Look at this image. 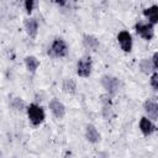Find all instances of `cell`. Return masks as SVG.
Returning a JSON list of instances; mask_svg holds the SVG:
<instances>
[{
  "label": "cell",
  "instance_id": "9",
  "mask_svg": "<svg viewBox=\"0 0 158 158\" xmlns=\"http://www.w3.org/2000/svg\"><path fill=\"white\" fill-rule=\"evenodd\" d=\"M84 137L85 139L91 143V144H96L101 141V133L99 132V130L96 128L95 125L93 123H88L85 125V128H84Z\"/></svg>",
  "mask_w": 158,
  "mask_h": 158
},
{
  "label": "cell",
  "instance_id": "4",
  "mask_svg": "<svg viewBox=\"0 0 158 158\" xmlns=\"http://www.w3.org/2000/svg\"><path fill=\"white\" fill-rule=\"evenodd\" d=\"M75 69H77L78 77L84 78V79L89 78L91 75V73H93V59H91V57L89 54L80 57L78 59V62H77Z\"/></svg>",
  "mask_w": 158,
  "mask_h": 158
},
{
  "label": "cell",
  "instance_id": "13",
  "mask_svg": "<svg viewBox=\"0 0 158 158\" xmlns=\"http://www.w3.org/2000/svg\"><path fill=\"white\" fill-rule=\"evenodd\" d=\"M143 16L148 20V22L151 25L156 26L158 23V6L152 5V6H148V7L143 9Z\"/></svg>",
  "mask_w": 158,
  "mask_h": 158
},
{
  "label": "cell",
  "instance_id": "11",
  "mask_svg": "<svg viewBox=\"0 0 158 158\" xmlns=\"http://www.w3.org/2000/svg\"><path fill=\"white\" fill-rule=\"evenodd\" d=\"M23 26H25V31H26V33H27V36L30 37V38H36L37 37V35H38V28H40V23H38V20L36 19V17H28V19H26L25 20V23H23Z\"/></svg>",
  "mask_w": 158,
  "mask_h": 158
},
{
  "label": "cell",
  "instance_id": "12",
  "mask_svg": "<svg viewBox=\"0 0 158 158\" xmlns=\"http://www.w3.org/2000/svg\"><path fill=\"white\" fill-rule=\"evenodd\" d=\"M83 46L89 52H96L100 48V41L96 36L86 33V35L83 36Z\"/></svg>",
  "mask_w": 158,
  "mask_h": 158
},
{
  "label": "cell",
  "instance_id": "16",
  "mask_svg": "<svg viewBox=\"0 0 158 158\" xmlns=\"http://www.w3.org/2000/svg\"><path fill=\"white\" fill-rule=\"evenodd\" d=\"M138 67H139V70L143 74H146V75H151L156 70L153 68V64L151 62V58H142L141 62H139V64H138Z\"/></svg>",
  "mask_w": 158,
  "mask_h": 158
},
{
  "label": "cell",
  "instance_id": "20",
  "mask_svg": "<svg viewBox=\"0 0 158 158\" xmlns=\"http://www.w3.org/2000/svg\"><path fill=\"white\" fill-rule=\"evenodd\" d=\"M149 84H151L153 91H157V90H158V73H157V70H154V72L151 74Z\"/></svg>",
  "mask_w": 158,
  "mask_h": 158
},
{
  "label": "cell",
  "instance_id": "2",
  "mask_svg": "<svg viewBox=\"0 0 158 158\" xmlns=\"http://www.w3.org/2000/svg\"><path fill=\"white\" fill-rule=\"evenodd\" d=\"M47 53L52 58H65L69 54V46L62 37H57L52 41Z\"/></svg>",
  "mask_w": 158,
  "mask_h": 158
},
{
  "label": "cell",
  "instance_id": "15",
  "mask_svg": "<svg viewBox=\"0 0 158 158\" xmlns=\"http://www.w3.org/2000/svg\"><path fill=\"white\" fill-rule=\"evenodd\" d=\"M62 90L69 95L75 94L77 93V81L73 78H64L62 81Z\"/></svg>",
  "mask_w": 158,
  "mask_h": 158
},
{
  "label": "cell",
  "instance_id": "1",
  "mask_svg": "<svg viewBox=\"0 0 158 158\" xmlns=\"http://www.w3.org/2000/svg\"><path fill=\"white\" fill-rule=\"evenodd\" d=\"M26 114H27V118L28 122L33 126V127H38L41 126L44 120H46V112L44 109L36 104V102H31L28 105H26Z\"/></svg>",
  "mask_w": 158,
  "mask_h": 158
},
{
  "label": "cell",
  "instance_id": "6",
  "mask_svg": "<svg viewBox=\"0 0 158 158\" xmlns=\"http://www.w3.org/2000/svg\"><path fill=\"white\" fill-rule=\"evenodd\" d=\"M117 42L120 44V48L125 52V53H130L132 51L133 47V40H132V35L127 31V30H121L117 33Z\"/></svg>",
  "mask_w": 158,
  "mask_h": 158
},
{
  "label": "cell",
  "instance_id": "8",
  "mask_svg": "<svg viewBox=\"0 0 158 158\" xmlns=\"http://www.w3.org/2000/svg\"><path fill=\"white\" fill-rule=\"evenodd\" d=\"M138 128H139L141 133H142L144 137L152 136V135L156 132V130H157V127H156V125H154V121H152V120L148 118L147 116H142V117L139 118Z\"/></svg>",
  "mask_w": 158,
  "mask_h": 158
},
{
  "label": "cell",
  "instance_id": "7",
  "mask_svg": "<svg viewBox=\"0 0 158 158\" xmlns=\"http://www.w3.org/2000/svg\"><path fill=\"white\" fill-rule=\"evenodd\" d=\"M48 107H49V111L52 112V115H53L57 120H62V118L65 116V112H67L65 106H64V104H63L60 100H58L57 98H53L52 100H49Z\"/></svg>",
  "mask_w": 158,
  "mask_h": 158
},
{
  "label": "cell",
  "instance_id": "21",
  "mask_svg": "<svg viewBox=\"0 0 158 158\" xmlns=\"http://www.w3.org/2000/svg\"><path fill=\"white\" fill-rule=\"evenodd\" d=\"M54 2H56V5H57L58 7L64 9V7H67V6L70 4V0H54Z\"/></svg>",
  "mask_w": 158,
  "mask_h": 158
},
{
  "label": "cell",
  "instance_id": "14",
  "mask_svg": "<svg viewBox=\"0 0 158 158\" xmlns=\"http://www.w3.org/2000/svg\"><path fill=\"white\" fill-rule=\"evenodd\" d=\"M23 63H25V67H26L27 72L31 73V74H35L37 72L40 64H41L40 59L35 56H26L25 59H23Z\"/></svg>",
  "mask_w": 158,
  "mask_h": 158
},
{
  "label": "cell",
  "instance_id": "18",
  "mask_svg": "<svg viewBox=\"0 0 158 158\" xmlns=\"http://www.w3.org/2000/svg\"><path fill=\"white\" fill-rule=\"evenodd\" d=\"M102 117L105 120H111L114 117V109H112V105H111L110 100L106 101L102 106Z\"/></svg>",
  "mask_w": 158,
  "mask_h": 158
},
{
  "label": "cell",
  "instance_id": "17",
  "mask_svg": "<svg viewBox=\"0 0 158 158\" xmlns=\"http://www.w3.org/2000/svg\"><path fill=\"white\" fill-rule=\"evenodd\" d=\"M10 107L15 111H22L26 110V104L21 98H12L10 100Z\"/></svg>",
  "mask_w": 158,
  "mask_h": 158
},
{
  "label": "cell",
  "instance_id": "3",
  "mask_svg": "<svg viewBox=\"0 0 158 158\" xmlns=\"http://www.w3.org/2000/svg\"><path fill=\"white\" fill-rule=\"evenodd\" d=\"M100 83L109 96H115L116 94L120 93V90L122 88V81L120 80V78L114 77V75H109V74L102 75L100 79Z\"/></svg>",
  "mask_w": 158,
  "mask_h": 158
},
{
  "label": "cell",
  "instance_id": "19",
  "mask_svg": "<svg viewBox=\"0 0 158 158\" xmlns=\"http://www.w3.org/2000/svg\"><path fill=\"white\" fill-rule=\"evenodd\" d=\"M36 4H37V0H23V7L27 15H31L33 12Z\"/></svg>",
  "mask_w": 158,
  "mask_h": 158
},
{
  "label": "cell",
  "instance_id": "5",
  "mask_svg": "<svg viewBox=\"0 0 158 158\" xmlns=\"http://www.w3.org/2000/svg\"><path fill=\"white\" fill-rule=\"evenodd\" d=\"M135 31L136 33L144 41L149 42L154 37V26L151 25L149 22H137L135 25Z\"/></svg>",
  "mask_w": 158,
  "mask_h": 158
},
{
  "label": "cell",
  "instance_id": "10",
  "mask_svg": "<svg viewBox=\"0 0 158 158\" xmlns=\"http://www.w3.org/2000/svg\"><path fill=\"white\" fill-rule=\"evenodd\" d=\"M143 111L146 112V116L152 121L158 120V104L154 99H147L143 102Z\"/></svg>",
  "mask_w": 158,
  "mask_h": 158
},
{
  "label": "cell",
  "instance_id": "22",
  "mask_svg": "<svg viewBox=\"0 0 158 158\" xmlns=\"http://www.w3.org/2000/svg\"><path fill=\"white\" fill-rule=\"evenodd\" d=\"M151 62H152V64H153V68L157 70V69H158V53H157V52L153 53V56H152V58H151Z\"/></svg>",
  "mask_w": 158,
  "mask_h": 158
}]
</instances>
